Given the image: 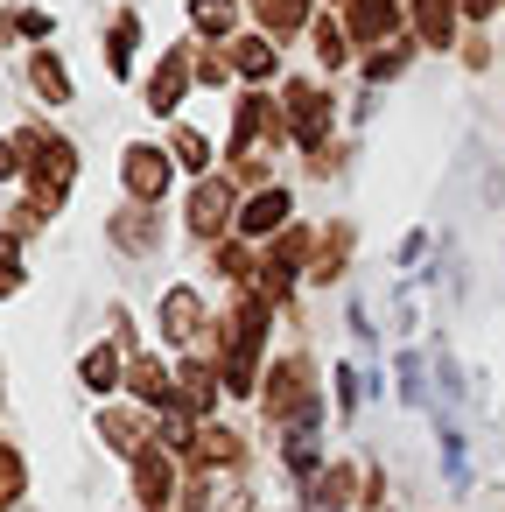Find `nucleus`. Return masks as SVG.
Listing matches in <instances>:
<instances>
[{"label":"nucleus","instance_id":"nucleus-15","mask_svg":"<svg viewBox=\"0 0 505 512\" xmlns=\"http://www.w3.org/2000/svg\"><path fill=\"white\" fill-rule=\"evenodd\" d=\"M15 288H22V239L0 232V295H15Z\"/></svg>","mask_w":505,"mask_h":512},{"label":"nucleus","instance_id":"nucleus-10","mask_svg":"<svg viewBox=\"0 0 505 512\" xmlns=\"http://www.w3.org/2000/svg\"><path fill=\"white\" fill-rule=\"evenodd\" d=\"M414 22H421V43H449L456 36V0H414Z\"/></svg>","mask_w":505,"mask_h":512},{"label":"nucleus","instance_id":"nucleus-23","mask_svg":"<svg viewBox=\"0 0 505 512\" xmlns=\"http://www.w3.org/2000/svg\"><path fill=\"white\" fill-rule=\"evenodd\" d=\"M176 155H183V162H190V169H204V162H211V148H204V141H197V134H176Z\"/></svg>","mask_w":505,"mask_h":512},{"label":"nucleus","instance_id":"nucleus-25","mask_svg":"<svg viewBox=\"0 0 505 512\" xmlns=\"http://www.w3.org/2000/svg\"><path fill=\"white\" fill-rule=\"evenodd\" d=\"M463 8H470V15H491V8H498V0H463Z\"/></svg>","mask_w":505,"mask_h":512},{"label":"nucleus","instance_id":"nucleus-18","mask_svg":"<svg viewBox=\"0 0 505 512\" xmlns=\"http://www.w3.org/2000/svg\"><path fill=\"white\" fill-rule=\"evenodd\" d=\"M113 239H120L127 253H141V246H148V218H141V211H120V218H113Z\"/></svg>","mask_w":505,"mask_h":512},{"label":"nucleus","instance_id":"nucleus-21","mask_svg":"<svg viewBox=\"0 0 505 512\" xmlns=\"http://www.w3.org/2000/svg\"><path fill=\"white\" fill-rule=\"evenodd\" d=\"M36 92H50V99H64V92H71V78H64V64H50V57H36Z\"/></svg>","mask_w":505,"mask_h":512},{"label":"nucleus","instance_id":"nucleus-24","mask_svg":"<svg viewBox=\"0 0 505 512\" xmlns=\"http://www.w3.org/2000/svg\"><path fill=\"white\" fill-rule=\"evenodd\" d=\"M0 176H22V155H15L8 141H0Z\"/></svg>","mask_w":505,"mask_h":512},{"label":"nucleus","instance_id":"nucleus-1","mask_svg":"<svg viewBox=\"0 0 505 512\" xmlns=\"http://www.w3.org/2000/svg\"><path fill=\"white\" fill-rule=\"evenodd\" d=\"M22 162H29V176H36V204L57 211L64 190H71V141H50V134L36 127V134H22Z\"/></svg>","mask_w":505,"mask_h":512},{"label":"nucleus","instance_id":"nucleus-13","mask_svg":"<svg viewBox=\"0 0 505 512\" xmlns=\"http://www.w3.org/2000/svg\"><path fill=\"white\" fill-rule=\"evenodd\" d=\"M253 8H260V22H267L274 36H295L302 15H309V0H253Z\"/></svg>","mask_w":505,"mask_h":512},{"label":"nucleus","instance_id":"nucleus-11","mask_svg":"<svg viewBox=\"0 0 505 512\" xmlns=\"http://www.w3.org/2000/svg\"><path fill=\"white\" fill-rule=\"evenodd\" d=\"M183 85H190V64H183V50H176V57L155 71V85H148V106H155V113H169V106L183 99Z\"/></svg>","mask_w":505,"mask_h":512},{"label":"nucleus","instance_id":"nucleus-17","mask_svg":"<svg viewBox=\"0 0 505 512\" xmlns=\"http://www.w3.org/2000/svg\"><path fill=\"white\" fill-rule=\"evenodd\" d=\"M232 64H239L246 78H267V71H274V50H267V43H239V50H232Z\"/></svg>","mask_w":505,"mask_h":512},{"label":"nucleus","instance_id":"nucleus-19","mask_svg":"<svg viewBox=\"0 0 505 512\" xmlns=\"http://www.w3.org/2000/svg\"><path fill=\"white\" fill-rule=\"evenodd\" d=\"M190 15H197V29H204V36H225V29H232V8H225V0H197Z\"/></svg>","mask_w":505,"mask_h":512},{"label":"nucleus","instance_id":"nucleus-12","mask_svg":"<svg viewBox=\"0 0 505 512\" xmlns=\"http://www.w3.org/2000/svg\"><path fill=\"white\" fill-rule=\"evenodd\" d=\"M134 393H141L148 407H162V414L176 407V386H169V372H162V365H148V358L134 365Z\"/></svg>","mask_w":505,"mask_h":512},{"label":"nucleus","instance_id":"nucleus-8","mask_svg":"<svg viewBox=\"0 0 505 512\" xmlns=\"http://www.w3.org/2000/svg\"><path fill=\"white\" fill-rule=\"evenodd\" d=\"M197 323H204L197 288H176V295L162 302V330H169V344H190V337H197Z\"/></svg>","mask_w":505,"mask_h":512},{"label":"nucleus","instance_id":"nucleus-3","mask_svg":"<svg viewBox=\"0 0 505 512\" xmlns=\"http://www.w3.org/2000/svg\"><path fill=\"white\" fill-rule=\"evenodd\" d=\"M288 134H295L302 148H323V134H330V106H323L316 85H288Z\"/></svg>","mask_w":505,"mask_h":512},{"label":"nucleus","instance_id":"nucleus-7","mask_svg":"<svg viewBox=\"0 0 505 512\" xmlns=\"http://www.w3.org/2000/svg\"><path fill=\"white\" fill-rule=\"evenodd\" d=\"M393 22H400V0H351V36L386 43V36H393Z\"/></svg>","mask_w":505,"mask_h":512},{"label":"nucleus","instance_id":"nucleus-20","mask_svg":"<svg viewBox=\"0 0 505 512\" xmlns=\"http://www.w3.org/2000/svg\"><path fill=\"white\" fill-rule=\"evenodd\" d=\"M15 491H22V456H15V449H0V512L15 505Z\"/></svg>","mask_w":505,"mask_h":512},{"label":"nucleus","instance_id":"nucleus-2","mask_svg":"<svg viewBox=\"0 0 505 512\" xmlns=\"http://www.w3.org/2000/svg\"><path fill=\"white\" fill-rule=\"evenodd\" d=\"M260 337H267V309H260V302H239V316H232V351H225V386H232V393H253Z\"/></svg>","mask_w":505,"mask_h":512},{"label":"nucleus","instance_id":"nucleus-22","mask_svg":"<svg viewBox=\"0 0 505 512\" xmlns=\"http://www.w3.org/2000/svg\"><path fill=\"white\" fill-rule=\"evenodd\" d=\"M316 50H323V64H344V29L337 22H316Z\"/></svg>","mask_w":505,"mask_h":512},{"label":"nucleus","instance_id":"nucleus-16","mask_svg":"<svg viewBox=\"0 0 505 512\" xmlns=\"http://www.w3.org/2000/svg\"><path fill=\"white\" fill-rule=\"evenodd\" d=\"M113 379H120V358H113V351H92V358H85V386H92V393H113Z\"/></svg>","mask_w":505,"mask_h":512},{"label":"nucleus","instance_id":"nucleus-6","mask_svg":"<svg viewBox=\"0 0 505 512\" xmlns=\"http://www.w3.org/2000/svg\"><path fill=\"white\" fill-rule=\"evenodd\" d=\"M225 218H232V190H225V183H197V197H190V225L211 239V232H225Z\"/></svg>","mask_w":505,"mask_h":512},{"label":"nucleus","instance_id":"nucleus-4","mask_svg":"<svg viewBox=\"0 0 505 512\" xmlns=\"http://www.w3.org/2000/svg\"><path fill=\"white\" fill-rule=\"evenodd\" d=\"M127 190H134L141 204H155V197L169 190V155H162V148H127Z\"/></svg>","mask_w":505,"mask_h":512},{"label":"nucleus","instance_id":"nucleus-14","mask_svg":"<svg viewBox=\"0 0 505 512\" xmlns=\"http://www.w3.org/2000/svg\"><path fill=\"white\" fill-rule=\"evenodd\" d=\"M344 498H351V477L344 470H330V477L309 484V512H344Z\"/></svg>","mask_w":505,"mask_h":512},{"label":"nucleus","instance_id":"nucleus-5","mask_svg":"<svg viewBox=\"0 0 505 512\" xmlns=\"http://www.w3.org/2000/svg\"><path fill=\"white\" fill-rule=\"evenodd\" d=\"M169 484H176V477H169L162 442H155V449H141V456H134V491H141V505H169Z\"/></svg>","mask_w":505,"mask_h":512},{"label":"nucleus","instance_id":"nucleus-9","mask_svg":"<svg viewBox=\"0 0 505 512\" xmlns=\"http://www.w3.org/2000/svg\"><path fill=\"white\" fill-rule=\"evenodd\" d=\"M281 218H288V197H281V190H260V197L246 204V218H239V232H253V239H267V232H281Z\"/></svg>","mask_w":505,"mask_h":512}]
</instances>
